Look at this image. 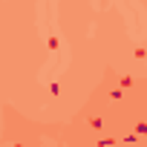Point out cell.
<instances>
[{
  "instance_id": "6da1fadb",
  "label": "cell",
  "mask_w": 147,
  "mask_h": 147,
  "mask_svg": "<svg viewBox=\"0 0 147 147\" xmlns=\"http://www.w3.org/2000/svg\"><path fill=\"white\" fill-rule=\"evenodd\" d=\"M144 133H147V124H144V121H141V124H138V127H136V138H138V136H144Z\"/></svg>"
}]
</instances>
